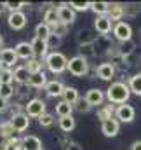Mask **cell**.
I'll use <instances>...</instances> for the list:
<instances>
[{
	"instance_id": "cell-27",
	"label": "cell",
	"mask_w": 141,
	"mask_h": 150,
	"mask_svg": "<svg viewBox=\"0 0 141 150\" xmlns=\"http://www.w3.org/2000/svg\"><path fill=\"white\" fill-rule=\"evenodd\" d=\"M25 68L28 70V74H30V75H33V74H40V72H44V63H42V59L32 58V59H28V61H26Z\"/></svg>"
},
{
	"instance_id": "cell-4",
	"label": "cell",
	"mask_w": 141,
	"mask_h": 150,
	"mask_svg": "<svg viewBox=\"0 0 141 150\" xmlns=\"http://www.w3.org/2000/svg\"><path fill=\"white\" fill-rule=\"evenodd\" d=\"M111 32H113V37H115V40H117L118 44L127 42V40H133V28H131V25L125 23V21L115 23L113 28H111Z\"/></svg>"
},
{
	"instance_id": "cell-45",
	"label": "cell",
	"mask_w": 141,
	"mask_h": 150,
	"mask_svg": "<svg viewBox=\"0 0 141 150\" xmlns=\"http://www.w3.org/2000/svg\"><path fill=\"white\" fill-rule=\"evenodd\" d=\"M9 107H11V103H9L7 100H4V98H0V113L7 112V110H9Z\"/></svg>"
},
{
	"instance_id": "cell-13",
	"label": "cell",
	"mask_w": 141,
	"mask_h": 150,
	"mask_svg": "<svg viewBox=\"0 0 141 150\" xmlns=\"http://www.w3.org/2000/svg\"><path fill=\"white\" fill-rule=\"evenodd\" d=\"M16 63H18V56H16V52H14V47H12V49L4 47V49L0 51V65H2L4 68H12Z\"/></svg>"
},
{
	"instance_id": "cell-43",
	"label": "cell",
	"mask_w": 141,
	"mask_h": 150,
	"mask_svg": "<svg viewBox=\"0 0 141 150\" xmlns=\"http://www.w3.org/2000/svg\"><path fill=\"white\" fill-rule=\"evenodd\" d=\"M68 5H70L75 12H84V11L91 9V2H70Z\"/></svg>"
},
{
	"instance_id": "cell-44",
	"label": "cell",
	"mask_w": 141,
	"mask_h": 150,
	"mask_svg": "<svg viewBox=\"0 0 141 150\" xmlns=\"http://www.w3.org/2000/svg\"><path fill=\"white\" fill-rule=\"evenodd\" d=\"M138 12H140V5H138V4L124 5V16H131V18H134Z\"/></svg>"
},
{
	"instance_id": "cell-2",
	"label": "cell",
	"mask_w": 141,
	"mask_h": 150,
	"mask_svg": "<svg viewBox=\"0 0 141 150\" xmlns=\"http://www.w3.org/2000/svg\"><path fill=\"white\" fill-rule=\"evenodd\" d=\"M44 65L47 67V70L49 72H52V74L59 75L63 74L65 70H66V65H68V58L63 54V52H59V51H51L47 56H45V59H44Z\"/></svg>"
},
{
	"instance_id": "cell-28",
	"label": "cell",
	"mask_w": 141,
	"mask_h": 150,
	"mask_svg": "<svg viewBox=\"0 0 141 150\" xmlns=\"http://www.w3.org/2000/svg\"><path fill=\"white\" fill-rule=\"evenodd\" d=\"M14 136H16V131H14V127L11 126V122H9V120H2V122H0V138L11 140V138H14Z\"/></svg>"
},
{
	"instance_id": "cell-24",
	"label": "cell",
	"mask_w": 141,
	"mask_h": 150,
	"mask_svg": "<svg viewBox=\"0 0 141 150\" xmlns=\"http://www.w3.org/2000/svg\"><path fill=\"white\" fill-rule=\"evenodd\" d=\"M78 91L75 89V87H71V86H65V91H63V94H61V100L63 101H66L68 105H75L77 101H78Z\"/></svg>"
},
{
	"instance_id": "cell-8",
	"label": "cell",
	"mask_w": 141,
	"mask_h": 150,
	"mask_svg": "<svg viewBox=\"0 0 141 150\" xmlns=\"http://www.w3.org/2000/svg\"><path fill=\"white\" fill-rule=\"evenodd\" d=\"M58 21L70 26L75 23V11L71 9L68 4H59L58 5Z\"/></svg>"
},
{
	"instance_id": "cell-40",
	"label": "cell",
	"mask_w": 141,
	"mask_h": 150,
	"mask_svg": "<svg viewBox=\"0 0 141 150\" xmlns=\"http://www.w3.org/2000/svg\"><path fill=\"white\" fill-rule=\"evenodd\" d=\"M26 5H28L26 2H4V7H5V11H9V12L21 11V9L26 7Z\"/></svg>"
},
{
	"instance_id": "cell-46",
	"label": "cell",
	"mask_w": 141,
	"mask_h": 150,
	"mask_svg": "<svg viewBox=\"0 0 141 150\" xmlns=\"http://www.w3.org/2000/svg\"><path fill=\"white\" fill-rule=\"evenodd\" d=\"M65 150H82V147L77 142H68V145L65 147Z\"/></svg>"
},
{
	"instance_id": "cell-50",
	"label": "cell",
	"mask_w": 141,
	"mask_h": 150,
	"mask_svg": "<svg viewBox=\"0 0 141 150\" xmlns=\"http://www.w3.org/2000/svg\"><path fill=\"white\" fill-rule=\"evenodd\" d=\"M2 49H4V37L0 35V51H2Z\"/></svg>"
},
{
	"instance_id": "cell-35",
	"label": "cell",
	"mask_w": 141,
	"mask_h": 150,
	"mask_svg": "<svg viewBox=\"0 0 141 150\" xmlns=\"http://www.w3.org/2000/svg\"><path fill=\"white\" fill-rule=\"evenodd\" d=\"M78 56H80V58H84V59L94 58V45H92V44H84V45H78Z\"/></svg>"
},
{
	"instance_id": "cell-15",
	"label": "cell",
	"mask_w": 141,
	"mask_h": 150,
	"mask_svg": "<svg viewBox=\"0 0 141 150\" xmlns=\"http://www.w3.org/2000/svg\"><path fill=\"white\" fill-rule=\"evenodd\" d=\"M44 91L47 93L49 98H61V94L65 91V84L61 80H47Z\"/></svg>"
},
{
	"instance_id": "cell-14",
	"label": "cell",
	"mask_w": 141,
	"mask_h": 150,
	"mask_svg": "<svg viewBox=\"0 0 141 150\" xmlns=\"http://www.w3.org/2000/svg\"><path fill=\"white\" fill-rule=\"evenodd\" d=\"M120 131V122L113 117V119H108L105 122H101V133L105 134L106 138H113L117 136Z\"/></svg>"
},
{
	"instance_id": "cell-53",
	"label": "cell",
	"mask_w": 141,
	"mask_h": 150,
	"mask_svg": "<svg viewBox=\"0 0 141 150\" xmlns=\"http://www.w3.org/2000/svg\"><path fill=\"white\" fill-rule=\"evenodd\" d=\"M42 150H44V149H42Z\"/></svg>"
},
{
	"instance_id": "cell-21",
	"label": "cell",
	"mask_w": 141,
	"mask_h": 150,
	"mask_svg": "<svg viewBox=\"0 0 141 150\" xmlns=\"http://www.w3.org/2000/svg\"><path fill=\"white\" fill-rule=\"evenodd\" d=\"M45 84H47V75H45V72H40V74L30 75L26 86H30V87H33V89H44Z\"/></svg>"
},
{
	"instance_id": "cell-16",
	"label": "cell",
	"mask_w": 141,
	"mask_h": 150,
	"mask_svg": "<svg viewBox=\"0 0 141 150\" xmlns=\"http://www.w3.org/2000/svg\"><path fill=\"white\" fill-rule=\"evenodd\" d=\"M30 45H32L33 56H35L37 59H45V56L49 54L47 44H45V40H42V38H37V37H33V40L30 42Z\"/></svg>"
},
{
	"instance_id": "cell-41",
	"label": "cell",
	"mask_w": 141,
	"mask_h": 150,
	"mask_svg": "<svg viewBox=\"0 0 141 150\" xmlns=\"http://www.w3.org/2000/svg\"><path fill=\"white\" fill-rule=\"evenodd\" d=\"M14 82V75L11 68H2L0 72V84H12Z\"/></svg>"
},
{
	"instance_id": "cell-3",
	"label": "cell",
	"mask_w": 141,
	"mask_h": 150,
	"mask_svg": "<svg viewBox=\"0 0 141 150\" xmlns=\"http://www.w3.org/2000/svg\"><path fill=\"white\" fill-rule=\"evenodd\" d=\"M66 70L73 77H85V75L89 74V61L84 59V58H80V56H73V58L68 59Z\"/></svg>"
},
{
	"instance_id": "cell-6",
	"label": "cell",
	"mask_w": 141,
	"mask_h": 150,
	"mask_svg": "<svg viewBox=\"0 0 141 150\" xmlns=\"http://www.w3.org/2000/svg\"><path fill=\"white\" fill-rule=\"evenodd\" d=\"M26 14L23 12V11H16V12H9V16H7V25H9V28L11 30H14V32H18V30H23L25 26H26Z\"/></svg>"
},
{
	"instance_id": "cell-47",
	"label": "cell",
	"mask_w": 141,
	"mask_h": 150,
	"mask_svg": "<svg viewBox=\"0 0 141 150\" xmlns=\"http://www.w3.org/2000/svg\"><path fill=\"white\" fill-rule=\"evenodd\" d=\"M131 150H141V142L140 140H136V142L131 145Z\"/></svg>"
},
{
	"instance_id": "cell-7",
	"label": "cell",
	"mask_w": 141,
	"mask_h": 150,
	"mask_svg": "<svg viewBox=\"0 0 141 150\" xmlns=\"http://www.w3.org/2000/svg\"><path fill=\"white\" fill-rule=\"evenodd\" d=\"M134 117H136V110H134V107L129 105V103L118 105V107L115 108V119H117L118 122H133Z\"/></svg>"
},
{
	"instance_id": "cell-33",
	"label": "cell",
	"mask_w": 141,
	"mask_h": 150,
	"mask_svg": "<svg viewBox=\"0 0 141 150\" xmlns=\"http://www.w3.org/2000/svg\"><path fill=\"white\" fill-rule=\"evenodd\" d=\"M110 7V2H91V11L96 12L98 16H106Z\"/></svg>"
},
{
	"instance_id": "cell-23",
	"label": "cell",
	"mask_w": 141,
	"mask_h": 150,
	"mask_svg": "<svg viewBox=\"0 0 141 150\" xmlns=\"http://www.w3.org/2000/svg\"><path fill=\"white\" fill-rule=\"evenodd\" d=\"M96 32H92V30H89V28H84V30H78V33H77V42H78V45H84V44H92L94 40H96Z\"/></svg>"
},
{
	"instance_id": "cell-36",
	"label": "cell",
	"mask_w": 141,
	"mask_h": 150,
	"mask_svg": "<svg viewBox=\"0 0 141 150\" xmlns=\"http://www.w3.org/2000/svg\"><path fill=\"white\" fill-rule=\"evenodd\" d=\"M14 94H16V91H14L12 84H0V98L9 101V98H12Z\"/></svg>"
},
{
	"instance_id": "cell-17",
	"label": "cell",
	"mask_w": 141,
	"mask_h": 150,
	"mask_svg": "<svg viewBox=\"0 0 141 150\" xmlns=\"http://www.w3.org/2000/svg\"><path fill=\"white\" fill-rule=\"evenodd\" d=\"M111 28H113V23L106 18V16H98L96 18V21H94V32L98 33V35H108L110 32H111Z\"/></svg>"
},
{
	"instance_id": "cell-9",
	"label": "cell",
	"mask_w": 141,
	"mask_h": 150,
	"mask_svg": "<svg viewBox=\"0 0 141 150\" xmlns=\"http://www.w3.org/2000/svg\"><path fill=\"white\" fill-rule=\"evenodd\" d=\"M92 45H94V56H103V54H108V51L111 49V45H113V40L108 37V35H98L96 40L92 42Z\"/></svg>"
},
{
	"instance_id": "cell-34",
	"label": "cell",
	"mask_w": 141,
	"mask_h": 150,
	"mask_svg": "<svg viewBox=\"0 0 141 150\" xmlns=\"http://www.w3.org/2000/svg\"><path fill=\"white\" fill-rule=\"evenodd\" d=\"M49 35H51V26H49V25H45L44 21H42V23H38V25L35 26V37L37 38L45 40Z\"/></svg>"
},
{
	"instance_id": "cell-5",
	"label": "cell",
	"mask_w": 141,
	"mask_h": 150,
	"mask_svg": "<svg viewBox=\"0 0 141 150\" xmlns=\"http://www.w3.org/2000/svg\"><path fill=\"white\" fill-rule=\"evenodd\" d=\"M25 113L30 119H38L42 113H45V101L40 98H32L28 100V103L25 105Z\"/></svg>"
},
{
	"instance_id": "cell-25",
	"label": "cell",
	"mask_w": 141,
	"mask_h": 150,
	"mask_svg": "<svg viewBox=\"0 0 141 150\" xmlns=\"http://www.w3.org/2000/svg\"><path fill=\"white\" fill-rule=\"evenodd\" d=\"M113 117H115V107H113L111 103L101 105V107L98 108V119H99L101 122H105L108 119H113Z\"/></svg>"
},
{
	"instance_id": "cell-32",
	"label": "cell",
	"mask_w": 141,
	"mask_h": 150,
	"mask_svg": "<svg viewBox=\"0 0 141 150\" xmlns=\"http://www.w3.org/2000/svg\"><path fill=\"white\" fill-rule=\"evenodd\" d=\"M134 49H136V42L134 40H127V42L118 44L120 56H131V54H134Z\"/></svg>"
},
{
	"instance_id": "cell-37",
	"label": "cell",
	"mask_w": 141,
	"mask_h": 150,
	"mask_svg": "<svg viewBox=\"0 0 141 150\" xmlns=\"http://www.w3.org/2000/svg\"><path fill=\"white\" fill-rule=\"evenodd\" d=\"M68 30H70V26H66V25H63V23H59V21L51 26V33H52V35H58V37H61V38L68 33Z\"/></svg>"
},
{
	"instance_id": "cell-19",
	"label": "cell",
	"mask_w": 141,
	"mask_h": 150,
	"mask_svg": "<svg viewBox=\"0 0 141 150\" xmlns=\"http://www.w3.org/2000/svg\"><path fill=\"white\" fill-rule=\"evenodd\" d=\"M106 18L111 23L122 21V18H124V4H110L108 12H106Z\"/></svg>"
},
{
	"instance_id": "cell-12",
	"label": "cell",
	"mask_w": 141,
	"mask_h": 150,
	"mask_svg": "<svg viewBox=\"0 0 141 150\" xmlns=\"http://www.w3.org/2000/svg\"><path fill=\"white\" fill-rule=\"evenodd\" d=\"M117 74V68L113 67V63H101V65H98L96 67V77L98 79H101V80H111L113 77Z\"/></svg>"
},
{
	"instance_id": "cell-38",
	"label": "cell",
	"mask_w": 141,
	"mask_h": 150,
	"mask_svg": "<svg viewBox=\"0 0 141 150\" xmlns=\"http://www.w3.org/2000/svg\"><path fill=\"white\" fill-rule=\"evenodd\" d=\"M61 42H63V38L58 37V35H49V37L45 38V44H47V49H52V52L56 51V49H59L61 47Z\"/></svg>"
},
{
	"instance_id": "cell-51",
	"label": "cell",
	"mask_w": 141,
	"mask_h": 150,
	"mask_svg": "<svg viewBox=\"0 0 141 150\" xmlns=\"http://www.w3.org/2000/svg\"><path fill=\"white\" fill-rule=\"evenodd\" d=\"M138 35H140V40H141V28L138 30Z\"/></svg>"
},
{
	"instance_id": "cell-20",
	"label": "cell",
	"mask_w": 141,
	"mask_h": 150,
	"mask_svg": "<svg viewBox=\"0 0 141 150\" xmlns=\"http://www.w3.org/2000/svg\"><path fill=\"white\" fill-rule=\"evenodd\" d=\"M21 145L25 150H42V140L35 134H28L21 138Z\"/></svg>"
},
{
	"instance_id": "cell-31",
	"label": "cell",
	"mask_w": 141,
	"mask_h": 150,
	"mask_svg": "<svg viewBox=\"0 0 141 150\" xmlns=\"http://www.w3.org/2000/svg\"><path fill=\"white\" fill-rule=\"evenodd\" d=\"M44 23L52 26L58 23V7H49L45 12H44Z\"/></svg>"
},
{
	"instance_id": "cell-1",
	"label": "cell",
	"mask_w": 141,
	"mask_h": 150,
	"mask_svg": "<svg viewBox=\"0 0 141 150\" xmlns=\"http://www.w3.org/2000/svg\"><path fill=\"white\" fill-rule=\"evenodd\" d=\"M105 98L111 105H124V103H127L129 98H131L129 86L125 82H111L108 86V89H106Z\"/></svg>"
},
{
	"instance_id": "cell-39",
	"label": "cell",
	"mask_w": 141,
	"mask_h": 150,
	"mask_svg": "<svg viewBox=\"0 0 141 150\" xmlns=\"http://www.w3.org/2000/svg\"><path fill=\"white\" fill-rule=\"evenodd\" d=\"M38 124H40L42 127H51V126L54 124V115L49 113V112L42 113V115L38 117Z\"/></svg>"
},
{
	"instance_id": "cell-29",
	"label": "cell",
	"mask_w": 141,
	"mask_h": 150,
	"mask_svg": "<svg viewBox=\"0 0 141 150\" xmlns=\"http://www.w3.org/2000/svg\"><path fill=\"white\" fill-rule=\"evenodd\" d=\"M58 124H59V129L63 133H71L75 129V126H77V120L73 119V115H70V117H61Z\"/></svg>"
},
{
	"instance_id": "cell-22",
	"label": "cell",
	"mask_w": 141,
	"mask_h": 150,
	"mask_svg": "<svg viewBox=\"0 0 141 150\" xmlns=\"http://www.w3.org/2000/svg\"><path fill=\"white\" fill-rule=\"evenodd\" d=\"M12 75H14V82L19 84V86H26L28 84V79H30V74L28 70L25 68V65H19L12 70Z\"/></svg>"
},
{
	"instance_id": "cell-48",
	"label": "cell",
	"mask_w": 141,
	"mask_h": 150,
	"mask_svg": "<svg viewBox=\"0 0 141 150\" xmlns=\"http://www.w3.org/2000/svg\"><path fill=\"white\" fill-rule=\"evenodd\" d=\"M0 150H11V147H9V143H7L5 140H2V142H0Z\"/></svg>"
},
{
	"instance_id": "cell-49",
	"label": "cell",
	"mask_w": 141,
	"mask_h": 150,
	"mask_svg": "<svg viewBox=\"0 0 141 150\" xmlns=\"http://www.w3.org/2000/svg\"><path fill=\"white\" fill-rule=\"evenodd\" d=\"M4 12H5V7H4V4H0V16H2Z\"/></svg>"
},
{
	"instance_id": "cell-52",
	"label": "cell",
	"mask_w": 141,
	"mask_h": 150,
	"mask_svg": "<svg viewBox=\"0 0 141 150\" xmlns=\"http://www.w3.org/2000/svg\"><path fill=\"white\" fill-rule=\"evenodd\" d=\"M2 68H4V67H2V65H0V72H2Z\"/></svg>"
},
{
	"instance_id": "cell-26",
	"label": "cell",
	"mask_w": 141,
	"mask_h": 150,
	"mask_svg": "<svg viewBox=\"0 0 141 150\" xmlns=\"http://www.w3.org/2000/svg\"><path fill=\"white\" fill-rule=\"evenodd\" d=\"M129 91L131 94H136V96H141V74H134L129 77Z\"/></svg>"
},
{
	"instance_id": "cell-42",
	"label": "cell",
	"mask_w": 141,
	"mask_h": 150,
	"mask_svg": "<svg viewBox=\"0 0 141 150\" xmlns=\"http://www.w3.org/2000/svg\"><path fill=\"white\" fill-rule=\"evenodd\" d=\"M73 110H77L78 113H87V112H91V107H89V103L84 98H78V101L73 105Z\"/></svg>"
},
{
	"instance_id": "cell-11",
	"label": "cell",
	"mask_w": 141,
	"mask_h": 150,
	"mask_svg": "<svg viewBox=\"0 0 141 150\" xmlns=\"http://www.w3.org/2000/svg\"><path fill=\"white\" fill-rule=\"evenodd\" d=\"M84 100L89 103L91 108H92V107H101L103 101H105V93H103L101 89H98V87H92V89H89V91L85 93Z\"/></svg>"
},
{
	"instance_id": "cell-30",
	"label": "cell",
	"mask_w": 141,
	"mask_h": 150,
	"mask_svg": "<svg viewBox=\"0 0 141 150\" xmlns=\"http://www.w3.org/2000/svg\"><path fill=\"white\" fill-rule=\"evenodd\" d=\"M71 112H73V107L71 105H68L66 101H59V103H56V115L61 119V117H70Z\"/></svg>"
},
{
	"instance_id": "cell-18",
	"label": "cell",
	"mask_w": 141,
	"mask_h": 150,
	"mask_svg": "<svg viewBox=\"0 0 141 150\" xmlns=\"http://www.w3.org/2000/svg\"><path fill=\"white\" fill-rule=\"evenodd\" d=\"M14 52H16L18 59H25V61H28V59L35 58V56H33V51H32L30 42H19V44L14 47Z\"/></svg>"
},
{
	"instance_id": "cell-10",
	"label": "cell",
	"mask_w": 141,
	"mask_h": 150,
	"mask_svg": "<svg viewBox=\"0 0 141 150\" xmlns=\"http://www.w3.org/2000/svg\"><path fill=\"white\" fill-rule=\"evenodd\" d=\"M9 122H11V126L14 127L16 133H23V131H26V129L30 127V117H28L25 112L16 113V115H11Z\"/></svg>"
}]
</instances>
